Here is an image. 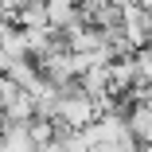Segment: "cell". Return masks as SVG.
Masks as SVG:
<instances>
[{"mask_svg": "<svg viewBox=\"0 0 152 152\" xmlns=\"http://www.w3.org/2000/svg\"><path fill=\"white\" fill-rule=\"evenodd\" d=\"M55 121L63 129H70V133H82V129H90L98 121V105H94V98H86L82 90L78 94H63L58 98V109H55Z\"/></svg>", "mask_w": 152, "mask_h": 152, "instance_id": "cell-1", "label": "cell"}]
</instances>
